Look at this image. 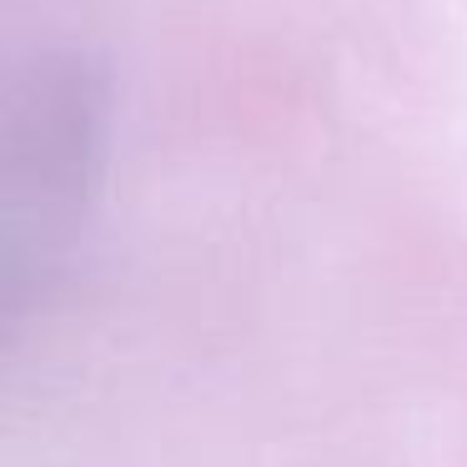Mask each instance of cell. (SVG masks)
Returning a JSON list of instances; mask_svg holds the SVG:
<instances>
[{
  "instance_id": "cell-1",
  "label": "cell",
  "mask_w": 467,
  "mask_h": 467,
  "mask_svg": "<svg viewBox=\"0 0 467 467\" xmlns=\"http://www.w3.org/2000/svg\"><path fill=\"white\" fill-rule=\"evenodd\" d=\"M96 101H101V86L86 76V66L61 61V66H46L36 76L31 101L16 106L11 226L26 222V212L41 216L31 252H51L76 216L86 166H91V141H96Z\"/></svg>"
}]
</instances>
